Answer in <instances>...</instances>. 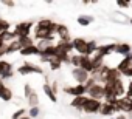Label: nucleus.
Instances as JSON below:
<instances>
[{"mask_svg": "<svg viewBox=\"0 0 132 119\" xmlns=\"http://www.w3.org/2000/svg\"><path fill=\"white\" fill-rule=\"evenodd\" d=\"M112 19H113V20H118V22H126V20H127V17H126V16H123L120 11H118V13H115V14L112 16Z\"/></svg>", "mask_w": 132, "mask_h": 119, "instance_id": "nucleus-35", "label": "nucleus"}, {"mask_svg": "<svg viewBox=\"0 0 132 119\" xmlns=\"http://www.w3.org/2000/svg\"><path fill=\"white\" fill-rule=\"evenodd\" d=\"M5 87H6V85H5V82H3V81H0V90L5 88Z\"/></svg>", "mask_w": 132, "mask_h": 119, "instance_id": "nucleus-43", "label": "nucleus"}, {"mask_svg": "<svg viewBox=\"0 0 132 119\" xmlns=\"http://www.w3.org/2000/svg\"><path fill=\"white\" fill-rule=\"evenodd\" d=\"M5 6H8V8H14L16 6V2H8V0H3V2H2Z\"/></svg>", "mask_w": 132, "mask_h": 119, "instance_id": "nucleus-39", "label": "nucleus"}, {"mask_svg": "<svg viewBox=\"0 0 132 119\" xmlns=\"http://www.w3.org/2000/svg\"><path fill=\"white\" fill-rule=\"evenodd\" d=\"M13 64L8 62V61H0V81H6V79H11L13 77Z\"/></svg>", "mask_w": 132, "mask_h": 119, "instance_id": "nucleus-7", "label": "nucleus"}, {"mask_svg": "<svg viewBox=\"0 0 132 119\" xmlns=\"http://www.w3.org/2000/svg\"><path fill=\"white\" fill-rule=\"evenodd\" d=\"M5 49H6V54H13V53H19V51L22 49V46H20V43H19V40L16 39V40H13V42H10V43H6V46H5Z\"/></svg>", "mask_w": 132, "mask_h": 119, "instance_id": "nucleus-20", "label": "nucleus"}, {"mask_svg": "<svg viewBox=\"0 0 132 119\" xmlns=\"http://www.w3.org/2000/svg\"><path fill=\"white\" fill-rule=\"evenodd\" d=\"M50 87H51V90H53V93L56 94V93H57V90H59V87H57V82H53V84H51Z\"/></svg>", "mask_w": 132, "mask_h": 119, "instance_id": "nucleus-40", "label": "nucleus"}, {"mask_svg": "<svg viewBox=\"0 0 132 119\" xmlns=\"http://www.w3.org/2000/svg\"><path fill=\"white\" fill-rule=\"evenodd\" d=\"M115 48H117V43H106V45H98V49H96V53H98L100 56L106 57V56H109V54L115 53Z\"/></svg>", "mask_w": 132, "mask_h": 119, "instance_id": "nucleus-12", "label": "nucleus"}, {"mask_svg": "<svg viewBox=\"0 0 132 119\" xmlns=\"http://www.w3.org/2000/svg\"><path fill=\"white\" fill-rule=\"evenodd\" d=\"M129 23H130V25H132V17H130V19H129Z\"/></svg>", "mask_w": 132, "mask_h": 119, "instance_id": "nucleus-46", "label": "nucleus"}, {"mask_svg": "<svg viewBox=\"0 0 132 119\" xmlns=\"http://www.w3.org/2000/svg\"><path fill=\"white\" fill-rule=\"evenodd\" d=\"M62 67V64L59 62V61H56V59H51L50 61V70L51 71H56V70H59Z\"/></svg>", "mask_w": 132, "mask_h": 119, "instance_id": "nucleus-33", "label": "nucleus"}, {"mask_svg": "<svg viewBox=\"0 0 132 119\" xmlns=\"http://www.w3.org/2000/svg\"><path fill=\"white\" fill-rule=\"evenodd\" d=\"M5 46H6V45H5ZM5 46H3V48H0V61H2V57L6 54V49H5Z\"/></svg>", "mask_w": 132, "mask_h": 119, "instance_id": "nucleus-41", "label": "nucleus"}, {"mask_svg": "<svg viewBox=\"0 0 132 119\" xmlns=\"http://www.w3.org/2000/svg\"><path fill=\"white\" fill-rule=\"evenodd\" d=\"M115 113H117V110H115V105L103 102V107H101V111H100V114H101V116H106V117H112Z\"/></svg>", "mask_w": 132, "mask_h": 119, "instance_id": "nucleus-15", "label": "nucleus"}, {"mask_svg": "<svg viewBox=\"0 0 132 119\" xmlns=\"http://www.w3.org/2000/svg\"><path fill=\"white\" fill-rule=\"evenodd\" d=\"M17 40H19V43H20L22 48H27V46H33V45H36V43H34V37H31V36L17 37Z\"/></svg>", "mask_w": 132, "mask_h": 119, "instance_id": "nucleus-24", "label": "nucleus"}, {"mask_svg": "<svg viewBox=\"0 0 132 119\" xmlns=\"http://www.w3.org/2000/svg\"><path fill=\"white\" fill-rule=\"evenodd\" d=\"M103 65H104V57L100 56L98 53H95V54L92 56V68H93V71H100ZM93 71H92V73H93ZM92 73H90V74H92Z\"/></svg>", "mask_w": 132, "mask_h": 119, "instance_id": "nucleus-14", "label": "nucleus"}, {"mask_svg": "<svg viewBox=\"0 0 132 119\" xmlns=\"http://www.w3.org/2000/svg\"><path fill=\"white\" fill-rule=\"evenodd\" d=\"M33 91H34V90H33L31 84H28V82H27V84L23 85V94H25V97H28V96H30V94H31Z\"/></svg>", "mask_w": 132, "mask_h": 119, "instance_id": "nucleus-34", "label": "nucleus"}, {"mask_svg": "<svg viewBox=\"0 0 132 119\" xmlns=\"http://www.w3.org/2000/svg\"><path fill=\"white\" fill-rule=\"evenodd\" d=\"M86 101H87V96H78V97H73V99L70 101V107L75 108V110H81Z\"/></svg>", "mask_w": 132, "mask_h": 119, "instance_id": "nucleus-21", "label": "nucleus"}, {"mask_svg": "<svg viewBox=\"0 0 132 119\" xmlns=\"http://www.w3.org/2000/svg\"><path fill=\"white\" fill-rule=\"evenodd\" d=\"M33 28H34V22H20L14 26L13 33L16 34V37H23V36H30Z\"/></svg>", "mask_w": 132, "mask_h": 119, "instance_id": "nucleus-3", "label": "nucleus"}, {"mask_svg": "<svg viewBox=\"0 0 132 119\" xmlns=\"http://www.w3.org/2000/svg\"><path fill=\"white\" fill-rule=\"evenodd\" d=\"M56 46L61 49V51H64V53H67V54H70L72 51H73V46H72V42H57L56 43Z\"/></svg>", "mask_w": 132, "mask_h": 119, "instance_id": "nucleus-27", "label": "nucleus"}, {"mask_svg": "<svg viewBox=\"0 0 132 119\" xmlns=\"http://www.w3.org/2000/svg\"><path fill=\"white\" fill-rule=\"evenodd\" d=\"M5 31H11V23L8 20H5V19L0 17V34L5 33Z\"/></svg>", "mask_w": 132, "mask_h": 119, "instance_id": "nucleus-28", "label": "nucleus"}, {"mask_svg": "<svg viewBox=\"0 0 132 119\" xmlns=\"http://www.w3.org/2000/svg\"><path fill=\"white\" fill-rule=\"evenodd\" d=\"M53 45V42L51 40H40V42H37V48H39V51H44V49H47L48 46H51Z\"/></svg>", "mask_w": 132, "mask_h": 119, "instance_id": "nucleus-30", "label": "nucleus"}, {"mask_svg": "<svg viewBox=\"0 0 132 119\" xmlns=\"http://www.w3.org/2000/svg\"><path fill=\"white\" fill-rule=\"evenodd\" d=\"M25 114H27V110H25V108H17V110L13 113L11 119H20V117H23Z\"/></svg>", "mask_w": 132, "mask_h": 119, "instance_id": "nucleus-31", "label": "nucleus"}, {"mask_svg": "<svg viewBox=\"0 0 132 119\" xmlns=\"http://www.w3.org/2000/svg\"><path fill=\"white\" fill-rule=\"evenodd\" d=\"M42 90H44V93H45V96L53 102V104H56L57 102V96L53 93V90H51V87H50V82H44V85H42Z\"/></svg>", "mask_w": 132, "mask_h": 119, "instance_id": "nucleus-17", "label": "nucleus"}, {"mask_svg": "<svg viewBox=\"0 0 132 119\" xmlns=\"http://www.w3.org/2000/svg\"><path fill=\"white\" fill-rule=\"evenodd\" d=\"M87 96H89L90 99H96V101H101V102H103V99H104V96H106L104 85L96 82L95 85H92V87L87 90Z\"/></svg>", "mask_w": 132, "mask_h": 119, "instance_id": "nucleus-5", "label": "nucleus"}, {"mask_svg": "<svg viewBox=\"0 0 132 119\" xmlns=\"http://www.w3.org/2000/svg\"><path fill=\"white\" fill-rule=\"evenodd\" d=\"M79 68H82V70L87 71V73H92V71H93V68H92V57H90V56H81Z\"/></svg>", "mask_w": 132, "mask_h": 119, "instance_id": "nucleus-16", "label": "nucleus"}, {"mask_svg": "<svg viewBox=\"0 0 132 119\" xmlns=\"http://www.w3.org/2000/svg\"><path fill=\"white\" fill-rule=\"evenodd\" d=\"M72 46L76 51V54L90 56V53H89V40H86L82 37H75V39H72Z\"/></svg>", "mask_w": 132, "mask_h": 119, "instance_id": "nucleus-1", "label": "nucleus"}, {"mask_svg": "<svg viewBox=\"0 0 132 119\" xmlns=\"http://www.w3.org/2000/svg\"><path fill=\"white\" fill-rule=\"evenodd\" d=\"M115 68L118 70V73H120V74H123V73H124L126 70H129V68H132V64H130V61H129V59H127V57H123V59H121V61L118 62V65H117Z\"/></svg>", "mask_w": 132, "mask_h": 119, "instance_id": "nucleus-18", "label": "nucleus"}, {"mask_svg": "<svg viewBox=\"0 0 132 119\" xmlns=\"http://www.w3.org/2000/svg\"><path fill=\"white\" fill-rule=\"evenodd\" d=\"M20 119H31V117H30L28 114H25V116H23V117H20Z\"/></svg>", "mask_w": 132, "mask_h": 119, "instance_id": "nucleus-45", "label": "nucleus"}, {"mask_svg": "<svg viewBox=\"0 0 132 119\" xmlns=\"http://www.w3.org/2000/svg\"><path fill=\"white\" fill-rule=\"evenodd\" d=\"M115 53H117V54H120V56H123V57H126V56H129V54L132 53V46H130L129 43H126V42L117 43Z\"/></svg>", "mask_w": 132, "mask_h": 119, "instance_id": "nucleus-13", "label": "nucleus"}, {"mask_svg": "<svg viewBox=\"0 0 132 119\" xmlns=\"http://www.w3.org/2000/svg\"><path fill=\"white\" fill-rule=\"evenodd\" d=\"M5 45H6V43H5V42H3V40H2V39H0V48H3V46H5Z\"/></svg>", "mask_w": 132, "mask_h": 119, "instance_id": "nucleus-44", "label": "nucleus"}, {"mask_svg": "<svg viewBox=\"0 0 132 119\" xmlns=\"http://www.w3.org/2000/svg\"><path fill=\"white\" fill-rule=\"evenodd\" d=\"M95 84H96V81H95V79H93V77H92V76H90V79H89V81H87V82H86V84H84V87H86V88H87V90H89V88H90V87H92V85H95Z\"/></svg>", "mask_w": 132, "mask_h": 119, "instance_id": "nucleus-38", "label": "nucleus"}, {"mask_svg": "<svg viewBox=\"0 0 132 119\" xmlns=\"http://www.w3.org/2000/svg\"><path fill=\"white\" fill-rule=\"evenodd\" d=\"M101 107H103V102H101V101L87 97V101L84 102L81 111H84V113H87V114H96V113L101 111Z\"/></svg>", "mask_w": 132, "mask_h": 119, "instance_id": "nucleus-2", "label": "nucleus"}, {"mask_svg": "<svg viewBox=\"0 0 132 119\" xmlns=\"http://www.w3.org/2000/svg\"><path fill=\"white\" fill-rule=\"evenodd\" d=\"M56 26H57V23H56L54 20H51V19H40V20L36 23V28L50 31V33H53V34L56 33Z\"/></svg>", "mask_w": 132, "mask_h": 119, "instance_id": "nucleus-9", "label": "nucleus"}, {"mask_svg": "<svg viewBox=\"0 0 132 119\" xmlns=\"http://www.w3.org/2000/svg\"><path fill=\"white\" fill-rule=\"evenodd\" d=\"M34 29V40H37V42H40V40H54V36H53V33H50V31H45V29H39V28H33Z\"/></svg>", "mask_w": 132, "mask_h": 119, "instance_id": "nucleus-11", "label": "nucleus"}, {"mask_svg": "<svg viewBox=\"0 0 132 119\" xmlns=\"http://www.w3.org/2000/svg\"><path fill=\"white\" fill-rule=\"evenodd\" d=\"M72 76H73V79H75L79 85H84V84L90 79V73L84 71L82 68H73V70H72Z\"/></svg>", "mask_w": 132, "mask_h": 119, "instance_id": "nucleus-8", "label": "nucleus"}, {"mask_svg": "<svg viewBox=\"0 0 132 119\" xmlns=\"http://www.w3.org/2000/svg\"><path fill=\"white\" fill-rule=\"evenodd\" d=\"M117 6H118V8H124V9H126V8H129V6H130V2H123V0H118V2H117Z\"/></svg>", "mask_w": 132, "mask_h": 119, "instance_id": "nucleus-37", "label": "nucleus"}, {"mask_svg": "<svg viewBox=\"0 0 132 119\" xmlns=\"http://www.w3.org/2000/svg\"><path fill=\"white\" fill-rule=\"evenodd\" d=\"M17 73L22 76H25V74H44V70L39 65H33L30 62H25L23 65H20L17 68Z\"/></svg>", "mask_w": 132, "mask_h": 119, "instance_id": "nucleus-4", "label": "nucleus"}, {"mask_svg": "<svg viewBox=\"0 0 132 119\" xmlns=\"http://www.w3.org/2000/svg\"><path fill=\"white\" fill-rule=\"evenodd\" d=\"M19 53H20L22 56H40V51H39V48H37L36 45H33V46H27V48H22Z\"/></svg>", "mask_w": 132, "mask_h": 119, "instance_id": "nucleus-22", "label": "nucleus"}, {"mask_svg": "<svg viewBox=\"0 0 132 119\" xmlns=\"http://www.w3.org/2000/svg\"><path fill=\"white\" fill-rule=\"evenodd\" d=\"M124 97L132 99V79H130L129 84H127V88H126V94H124Z\"/></svg>", "mask_w": 132, "mask_h": 119, "instance_id": "nucleus-36", "label": "nucleus"}, {"mask_svg": "<svg viewBox=\"0 0 132 119\" xmlns=\"http://www.w3.org/2000/svg\"><path fill=\"white\" fill-rule=\"evenodd\" d=\"M129 113H132V99H129ZM127 113V114H129Z\"/></svg>", "mask_w": 132, "mask_h": 119, "instance_id": "nucleus-42", "label": "nucleus"}, {"mask_svg": "<svg viewBox=\"0 0 132 119\" xmlns=\"http://www.w3.org/2000/svg\"><path fill=\"white\" fill-rule=\"evenodd\" d=\"M0 99H2L3 102H10L13 101V90L10 87H5L0 90Z\"/></svg>", "mask_w": 132, "mask_h": 119, "instance_id": "nucleus-23", "label": "nucleus"}, {"mask_svg": "<svg viewBox=\"0 0 132 119\" xmlns=\"http://www.w3.org/2000/svg\"><path fill=\"white\" fill-rule=\"evenodd\" d=\"M62 93L69 94L72 97H78V96H86L87 94V88L84 85H69V87H64L62 88Z\"/></svg>", "mask_w": 132, "mask_h": 119, "instance_id": "nucleus-6", "label": "nucleus"}, {"mask_svg": "<svg viewBox=\"0 0 132 119\" xmlns=\"http://www.w3.org/2000/svg\"><path fill=\"white\" fill-rule=\"evenodd\" d=\"M70 64L73 65V68H79L81 56H79V54H70Z\"/></svg>", "mask_w": 132, "mask_h": 119, "instance_id": "nucleus-29", "label": "nucleus"}, {"mask_svg": "<svg viewBox=\"0 0 132 119\" xmlns=\"http://www.w3.org/2000/svg\"><path fill=\"white\" fill-rule=\"evenodd\" d=\"M59 36V42H72V37H70V31L67 28V25H64V23H57L56 26V33Z\"/></svg>", "mask_w": 132, "mask_h": 119, "instance_id": "nucleus-10", "label": "nucleus"}, {"mask_svg": "<svg viewBox=\"0 0 132 119\" xmlns=\"http://www.w3.org/2000/svg\"><path fill=\"white\" fill-rule=\"evenodd\" d=\"M39 114H40V110H39V107H33V108H30V110H28V116H30L31 119H36Z\"/></svg>", "mask_w": 132, "mask_h": 119, "instance_id": "nucleus-32", "label": "nucleus"}, {"mask_svg": "<svg viewBox=\"0 0 132 119\" xmlns=\"http://www.w3.org/2000/svg\"><path fill=\"white\" fill-rule=\"evenodd\" d=\"M76 22H78V25H81V26H89L90 23L95 22V17H93V16H87V14H81V16H78Z\"/></svg>", "mask_w": 132, "mask_h": 119, "instance_id": "nucleus-19", "label": "nucleus"}, {"mask_svg": "<svg viewBox=\"0 0 132 119\" xmlns=\"http://www.w3.org/2000/svg\"><path fill=\"white\" fill-rule=\"evenodd\" d=\"M27 101H28L30 108H33V107H39V94H37V91L34 90V91L27 97Z\"/></svg>", "mask_w": 132, "mask_h": 119, "instance_id": "nucleus-26", "label": "nucleus"}, {"mask_svg": "<svg viewBox=\"0 0 132 119\" xmlns=\"http://www.w3.org/2000/svg\"><path fill=\"white\" fill-rule=\"evenodd\" d=\"M117 79H121V74L118 73V70H117L115 67H110V68H109V73H107L106 82H113V81H117Z\"/></svg>", "mask_w": 132, "mask_h": 119, "instance_id": "nucleus-25", "label": "nucleus"}]
</instances>
